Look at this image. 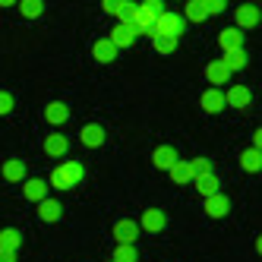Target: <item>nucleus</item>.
I'll return each mask as SVG.
<instances>
[{
  "label": "nucleus",
  "instance_id": "obj_1",
  "mask_svg": "<svg viewBox=\"0 0 262 262\" xmlns=\"http://www.w3.org/2000/svg\"><path fill=\"white\" fill-rule=\"evenodd\" d=\"M82 164L79 161H63V164H57L51 171V177L45 180L48 186H54V190H73V186H76L79 180H82Z\"/></svg>",
  "mask_w": 262,
  "mask_h": 262
},
{
  "label": "nucleus",
  "instance_id": "obj_2",
  "mask_svg": "<svg viewBox=\"0 0 262 262\" xmlns=\"http://www.w3.org/2000/svg\"><path fill=\"white\" fill-rule=\"evenodd\" d=\"M161 13H164L161 0H142V4H136V13H133V29L139 35H152V26Z\"/></svg>",
  "mask_w": 262,
  "mask_h": 262
},
{
  "label": "nucleus",
  "instance_id": "obj_3",
  "mask_svg": "<svg viewBox=\"0 0 262 262\" xmlns=\"http://www.w3.org/2000/svg\"><path fill=\"white\" fill-rule=\"evenodd\" d=\"M183 26H186V19H183L180 13H167L164 10L158 19H155V26H152V38H155V35H171V38H180Z\"/></svg>",
  "mask_w": 262,
  "mask_h": 262
},
{
  "label": "nucleus",
  "instance_id": "obj_4",
  "mask_svg": "<svg viewBox=\"0 0 262 262\" xmlns=\"http://www.w3.org/2000/svg\"><path fill=\"white\" fill-rule=\"evenodd\" d=\"M114 237H117V243H123V247H133L139 240V224L133 218H120L114 224Z\"/></svg>",
  "mask_w": 262,
  "mask_h": 262
},
{
  "label": "nucleus",
  "instance_id": "obj_5",
  "mask_svg": "<svg viewBox=\"0 0 262 262\" xmlns=\"http://www.w3.org/2000/svg\"><path fill=\"white\" fill-rule=\"evenodd\" d=\"M104 139H107V133H104L101 123H85V126L79 129V142H82L85 148H101Z\"/></svg>",
  "mask_w": 262,
  "mask_h": 262
},
{
  "label": "nucleus",
  "instance_id": "obj_6",
  "mask_svg": "<svg viewBox=\"0 0 262 262\" xmlns=\"http://www.w3.org/2000/svg\"><path fill=\"white\" fill-rule=\"evenodd\" d=\"M136 35H139V32L133 29V23H120L114 32L107 35V41H111V45H114V48L120 51V48H129V45H133V41H136Z\"/></svg>",
  "mask_w": 262,
  "mask_h": 262
},
{
  "label": "nucleus",
  "instance_id": "obj_7",
  "mask_svg": "<svg viewBox=\"0 0 262 262\" xmlns=\"http://www.w3.org/2000/svg\"><path fill=\"white\" fill-rule=\"evenodd\" d=\"M234 23H237L240 32H243V29H256V26H259V7H253V4L237 7V10H234Z\"/></svg>",
  "mask_w": 262,
  "mask_h": 262
},
{
  "label": "nucleus",
  "instance_id": "obj_8",
  "mask_svg": "<svg viewBox=\"0 0 262 262\" xmlns=\"http://www.w3.org/2000/svg\"><path fill=\"white\" fill-rule=\"evenodd\" d=\"M136 224H139V231L158 234V231H164L167 218H164V212H161V209H145V212H142V221H136Z\"/></svg>",
  "mask_w": 262,
  "mask_h": 262
},
{
  "label": "nucleus",
  "instance_id": "obj_9",
  "mask_svg": "<svg viewBox=\"0 0 262 262\" xmlns=\"http://www.w3.org/2000/svg\"><path fill=\"white\" fill-rule=\"evenodd\" d=\"M199 104H202V111H205V114H221V111H224V92L221 89H205L202 92V98H199Z\"/></svg>",
  "mask_w": 262,
  "mask_h": 262
},
{
  "label": "nucleus",
  "instance_id": "obj_10",
  "mask_svg": "<svg viewBox=\"0 0 262 262\" xmlns=\"http://www.w3.org/2000/svg\"><path fill=\"white\" fill-rule=\"evenodd\" d=\"M205 79H209V85H228L231 82V70L228 67H224L221 60H209V63H205Z\"/></svg>",
  "mask_w": 262,
  "mask_h": 262
},
{
  "label": "nucleus",
  "instance_id": "obj_11",
  "mask_svg": "<svg viewBox=\"0 0 262 262\" xmlns=\"http://www.w3.org/2000/svg\"><path fill=\"white\" fill-rule=\"evenodd\" d=\"M231 212V199L224 193H215V196H205V215L209 218H224Z\"/></svg>",
  "mask_w": 262,
  "mask_h": 262
},
{
  "label": "nucleus",
  "instance_id": "obj_12",
  "mask_svg": "<svg viewBox=\"0 0 262 262\" xmlns=\"http://www.w3.org/2000/svg\"><path fill=\"white\" fill-rule=\"evenodd\" d=\"M177 161V152H174V145H158L155 152H152V164L158 167V171H171V164Z\"/></svg>",
  "mask_w": 262,
  "mask_h": 262
},
{
  "label": "nucleus",
  "instance_id": "obj_13",
  "mask_svg": "<svg viewBox=\"0 0 262 262\" xmlns=\"http://www.w3.org/2000/svg\"><path fill=\"white\" fill-rule=\"evenodd\" d=\"M67 148H70V142H67V136H60V133H51V136L45 139V155H48V158H63Z\"/></svg>",
  "mask_w": 262,
  "mask_h": 262
},
{
  "label": "nucleus",
  "instance_id": "obj_14",
  "mask_svg": "<svg viewBox=\"0 0 262 262\" xmlns=\"http://www.w3.org/2000/svg\"><path fill=\"white\" fill-rule=\"evenodd\" d=\"M250 89L247 85H231L228 92H224V104H231V107H247L250 104Z\"/></svg>",
  "mask_w": 262,
  "mask_h": 262
},
{
  "label": "nucleus",
  "instance_id": "obj_15",
  "mask_svg": "<svg viewBox=\"0 0 262 262\" xmlns=\"http://www.w3.org/2000/svg\"><path fill=\"white\" fill-rule=\"evenodd\" d=\"M48 190H51V186H48L45 180H38V177H35V180H26V186H23V196H26L29 202H41V199H48Z\"/></svg>",
  "mask_w": 262,
  "mask_h": 262
},
{
  "label": "nucleus",
  "instance_id": "obj_16",
  "mask_svg": "<svg viewBox=\"0 0 262 262\" xmlns=\"http://www.w3.org/2000/svg\"><path fill=\"white\" fill-rule=\"evenodd\" d=\"M193 183H196V190L202 193V199H205V196H215L218 186H221V180L215 177V171H212V174H199V177H193Z\"/></svg>",
  "mask_w": 262,
  "mask_h": 262
},
{
  "label": "nucleus",
  "instance_id": "obj_17",
  "mask_svg": "<svg viewBox=\"0 0 262 262\" xmlns=\"http://www.w3.org/2000/svg\"><path fill=\"white\" fill-rule=\"evenodd\" d=\"M0 174H4V180H10V183H19V180L26 177V164H23L19 158H10V161H4Z\"/></svg>",
  "mask_w": 262,
  "mask_h": 262
},
{
  "label": "nucleus",
  "instance_id": "obj_18",
  "mask_svg": "<svg viewBox=\"0 0 262 262\" xmlns=\"http://www.w3.org/2000/svg\"><path fill=\"white\" fill-rule=\"evenodd\" d=\"M60 202H54V199H41L38 202V218L41 221H48V224H54V221H60Z\"/></svg>",
  "mask_w": 262,
  "mask_h": 262
},
{
  "label": "nucleus",
  "instance_id": "obj_19",
  "mask_svg": "<svg viewBox=\"0 0 262 262\" xmlns=\"http://www.w3.org/2000/svg\"><path fill=\"white\" fill-rule=\"evenodd\" d=\"M183 19H186V23H205V19H209V10H205L202 0H186Z\"/></svg>",
  "mask_w": 262,
  "mask_h": 262
},
{
  "label": "nucleus",
  "instance_id": "obj_20",
  "mask_svg": "<svg viewBox=\"0 0 262 262\" xmlns=\"http://www.w3.org/2000/svg\"><path fill=\"white\" fill-rule=\"evenodd\" d=\"M45 120H48V123H54V126L63 123V120H70V107H67V104H60V101H51V104L45 107Z\"/></svg>",
  "mask_w": 262,
  "mask_h": 262
},
{
  "label": "nucleus",
  "instance_id": "obj_21",
  "mask_svg": "<svg viewBox=\"0 0 262 262\" xmlns=\"http://www.w3.org/2000/svg\"><path fill=\"white\" fill-rule=\"evenodd\" d=\"M92 54H95V60H98V63H111V60L117 57V48L111 45L107 38H101V41L92 45Z\"/></svg>",
  "mask_w": 262,
  "mask_h": 262
},
{
  "label": "nucleus",
  "instance_id": "obj_22",
  "mask_svg": "<svg viewBox=\"0 0 262 262\" xmlns=\"http://www.w3.org/2000/svg\"><path fill=\"white\" fill-rule=\"evenodd\" d=\"M218 45H221L224 51H234V48H243V32H240V29H224V32L218 35Z\"/></svg>",
  "mask_w": 262,
  "mask_h": 262
},
{
  "label": "nucleus",
  "instance_id": "obj_23",
  "mask_svg": "<svg viewBox=\"0 0 262 262\" xmlns=\"http://www.w3.org/2000/svg\"><path fill=\"white\" fill-rule=\"evenodd\" d=\"M167 174H171V180L174 183H193V171H190V161H174L171 164V171H167Z\"/></svg>",
  "mask_w": 262,
  "mask_h": 262
},
{
  "label": "nucleus",
  "instance_id": "obj_24",
  "mask_svg": "<svg viewBox=\"0 0 262 262\" xmlns=\"http://www.w3.org/2000/svg\"><path fill=\"white\" fill-rule=\"evenodd\" d=\"M224 67H228L231 73L234 70H243V67H247V51H243V48H234V51H224V60H221Z\"/></svg>",
  "mask_w": 262,
  "mask_h": 262
},
{
  "label": "nucleus",
  "instance_id": "obj_25",
  "mask_svg": "<svg viewBox=\"0 0 262 262\" xmlns=\"http://www.w3.org/2000/svg\"><path fill=\"white\" fill-rule=\"evenodd\" d=\"M240 167L247 174H256L259 167H262V155H259V148H247V152L240 155Z\"/></svg>",
  "mask_w": 262,
  "mask_h": 262
},
{
  "label": "nucleus",
  "instance_id": "obj_26",
  "mask_svg": "<svg viewBox=\"0 0 262 262\" xmlns=\"http://www.w3.org/2000/svg\"><path fill=\"white\" fill-rule=\"evenodd\" d=\"M19 243H23V234L16 231V228H4L0 231V250H19Z\"/></svg>",
  "mask_w": 262,
  "mask_h": 262
},
{
  "label": "nucleus",
  "instance_id": "obj_27",
  "mask_svg": "<svg viewBox=\"0 0 262 262\" xmlns=\"http://www.w3.org/2000/svg\"><path fill=\"white\" fill-rule=\"evenodd\" d=\"M19 13L26 19H38L45 13V0H19Z\"/></svg>",
  "mask_w": 262,
  "mask_h": 262
},
{
  "label": "nucleus",
  "instance_id": "obj_28",
  "mask_svg": "<svg viewBox=\"0 0 262 262\" xmlns=\"http://www.w3.org/2000/svg\"><path fill=\"white\" fill-rule=\"evenodd\" d=\"M152 41H155V51H158V54H174L180 38H171V35H155Z\"/></svg>",
  "mask_w": 262,
  "mask_h": 262
},
{
  "label": "nucleus",
  "instance_id": "obj_29",
  "mask_svg": "<svg viewBox=\"0 0 262 262\" xmlns=\"http://www.w3.org/2000/svg\"><path fill=\"white\" fill-rule=\"evenodd\" d=\"M133 13H136V4H133V0H120L114 16H117L120 23H133Z\"/></svg>",
  "mask_w": 262,
  "mask_h": 262
},
{
  "label": "nucleus",
  "instance_id": "obj_30",
  "mask_svg": "<svg viewBox=\"0 0 262 262\" xmlns=\"http://www.w3.org/2000/svg\"><path fill=\"white\" fill-rule=\"evenodd\" d=\"M114 262H139L136 247H123V243H117V250H114Z\"/></svg>",
  "mask_w": 262,
  "mask_h": 262
},
{
  "label": "nucleus",
  "instance_id": "obj_31",
  "mask_svg": "<svg viewBox=\"0 0 262 262\" xmlns=\"http://www.w3.org/2000/svg\"><path fill=\"white\" fill-rule=\"evenodd\" d=\"M190 171H193V177L212 174V161H209V158H193V161H190Z\"/></svg>",
  "mask_w": 262,
  "mask_h": 262
},
{
  "label": "nucleus",
  "instance_id": "obj_32",
  "mask_svg": "<svg viewBox=\"0 0 262 262\" xmlns=\"http://www.w3.org/2000/svg\"><path fill=\"white\" fill-rule=\"evenodd\" d=\"M13 95L10 92H0V117H7V114H13Z\"/></svg>",
  "mask_w": 262,
  "mask_h": 262
},
{
  "label": "nucleus",
  "instance_id": "obj_33",
  "mask_svg": "<svg viewBox=\"0 0 262 262\" xmlns=\"http://www.w3.org/2000/svg\"><path fill=\"white\" fill-rule=\"evenodd\" d=\"M202 4H205V10H209V16H218V13L228 10V0H202Z\"/></svg>",
  "mask_w": 262,
  "mask_h": 262
},
{
  "label": "nucleus",
  "instance_id": "obj_34",
  "mask_svg": "<svg viewBox=\"0 0 262 262\" xmlns=\"http://www.w3.org/2000/svg\"><path fill=\"white\" fill-rule=\"evenodd\" d=\"M117 4H120V0H101V10L114 16V13H117Z\"/></svg>",
  "mask_w": 262,
  "mask_h": 262
},
{
  "label": "nucleus",
  "instance_id": "obj_35",
  "mask_svg": "<svg viewBox=\"0 0 262 262\" xmlns=\"http://www.w3.org/2000/svg\"><path fill=\"white\" fill-rule=\"evenodd\" d=\"M0 262H16V253L13 250H0Z\"/></svg>",
  "mask_w": 262,
  "mask_h": 262
},
{
  "label": "nucleus",
  "instance_id": "obj_36",
  "mask_svg": "<svg viewBox=\"0 0 262 262\" xmlns=\"http://www.w3.org/2000/svg\"><path fill=\"white\" fill-rule=\"evenodd\" d=\"M262 145V129H256V133H253V148H259Z\"/></svg>",
  "mask_w": 262,
  "mask_h": 262
},
{
  "label": "nucleus",
  "instance_id": "obj_37",
  "mask_svg": "<svg viewBox=\"0 0 262 262\" xmlns=\"http://www.w3.org/2000/svg\"><path fill=\"white\" fill-rule=\"evenodd\" d=\"M13 4H19V0H0V7H13Z\"/></svg>",
  "mask_w": 262,
  "mask_h": 262
},
{
  "label": "nucleus",
  "instance_id": "obj_38",
  "mask_svg": "<svg viewBox=\"0 0 262 262\" xmlns=\"http://www.w3.org/2000/svg\"><path fill=\"white\" fill-rule=\"evenodd\" d=\"M111 262H114V259H111Z\"/></svg>",
  "mask_w": 262,
  "mask_h": 262
}]
</instances>
